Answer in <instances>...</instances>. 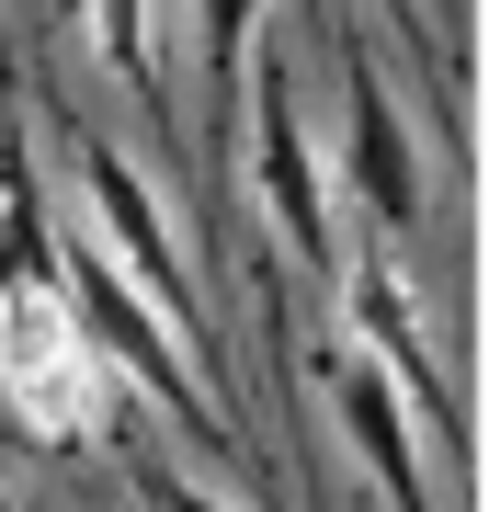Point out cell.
<instances>
[{
	"label": "cell",
	"instance_id": "cell-1",
	"mask_svg": "<svg viewBox=\"0 0 489 512\" xmlns=\"http://www.w3.org/2000/svg\"><path fill=\"white\" fill-rule=\"evenodd\" d=\"M57 126H69V114H57ZM69 171H80V251L114 262V274L148 296V319L182 342V365L217 387V376H228V342H217L205 274L182 262V239H171V217H160V194H148V171H137L103 126H69Z\"/></svg>",
	"mask_w": 489,
	"mask_h": 512
},
{
	"label": "cell",
	"instance_id": "cell-2",
	"mask_svg": "<svg viewBox=\"0 0 489 512\" xmlns=\"http://www.w3.org/2000/svg\"><path fill=\"white\" fill-rule=\"evenodd\" d=\"M0 421H12V444H46V456L114 444V421H126L103 353H91V330L69 308V285L0 296Z\"/></svg>",
	"mask_w": 489,
	"mask_h": 512
},
{
	"label": "cell",
	"instance_id": "cell-3",
	"mask_svg": "<svg viewBox=\"0 0 489 512\" xmlns=\"http://www.w3.org/2000/svg\"><path fill=\"white\" fill-rule=\"evenodd\" d=\"M239 92H251V126L228 137V183L251 171V205L273 217V239H285V262H308V274H342V217H330V183H319V137L308 114H296V69L285 46L251 35V57H239Z\"/></svg>",
	"mask_w": 489,
	"mask_h": 512
},
{
	"label": "cell",
	"instance_id": "cell-4",
	"mask_svg": "<svg viewBox=\"0 0 489 512\" xmlns=\"http://www.w3.org/2000/svg\"><path fill=\"white\" fill-rule=\"evenodd\" d=\"M319 35H330V57H342V194H353V217L376 228V239H410L421 217H433L421 126L399 114V92H387L376 46H364V23L342 12V0H319Z\"/></svg>",
	"mask_w": 489,
	"mask_h": 512
},
{
	"label": "cell",
	"instance_id": "cell-5",
	"mask_svg": "<svg viewBox=\"0 0 489 512\" xmlns=\"http://www.w3.org/2000/svg\"><path fill=\"white\" fill-rule=\"evenodd\" d=\"M69 308H80V330H91V353H103V376L148 387V399H160V421H171L182 444H205V456H228V467H239V421L217 410V387L182 365V342L148 319V296L114 274V262H91L80 239H69Z\"/></svg>",
	"mask_w": 489,
	"mask_h": 512
},
{
	"label": "cell",
	"instance_id": "cell-6",
	"mask_svg": "<svg viewBox=\"0 0 489 512\" xmlns=\"http://www.w3.org/2000/svg\"><path fill=\"white\" fill-rule=\"evenodd\" d=\"M319 387H330V421L353 433V456L376 467L387 512H433V467H421V421H410V399L364 365L353 342H319Z\"/></svg>",
	"mask_w": 489,
	"mask_h": 512
},
{
	"label": "cell",
	"instance_id": "cell-7",
	"mask_svg": "<svg viewBox=\"0 0 489 512\" xmlns=\"http://www.w3.org/2000/svg\"><path fill=\"white\" fill-rule=\"evenodd\" d=\"M69 285V239H57V205L35 183V137L0 103V296H46Z\"/></svg>",
	"mask_w": 489,
	"mask_h": 512
},
{
	"label": "cell",
	"instance_id": "cell-8",
	"mask_svg": "<svg viewBox=\"0 0 489 512\" xmlns=\"http://www.w3.org/2000/svg\"><path fill=\"white\" fill-rule=\"evenodd\" d=\"M262 35V0H194V46H205V80H217V171H228V137H239V57Z\"/></svg>",
	"mask_w": 489,
	"mask_h": 512
},
{
	"label": "cell",
	"instance_id": "cell-9",
	"mask_svg": "<svg viewBox=\"0 0 489 512\" xmlns=\"http://www.w3.org/2000/svg\"><path fill=\"white\" fill-rule=\"evenodd\" d=\"M126 478H137V501H148V512H239V501L205 490V478H182L171 456H148V444H126Z\"/></svg>",
	"mask_w": 489,
	"mask_h": 512
},
{
	"label": "cell",
	"instance_id": "cell-10",
	"mask_svg": "<svg viewBox=\"0 0 489 512\" xmlns=\"http://www.w3.org/2000/svg\"><path fill=\"white\" fill-rule=\"evenodd\" d=\"M376 12H387V23H399V35H410V46H421V35H433V12H421V0H376ZM433 46H444V35H433ZM444 69H455V57H444ZM455 92H467V69H455Z\"/></svg>",
	"mask_w": 489,
	"mask_h": 512
},
{
	"label": "cell",
	"instance_id": "cell-11",
	"mask_svg": "<svg viewBox=\"0 0 489 512\" xmlns=\"http://www.w3.org/2000/svg\"><path fill=\"white\" fill-rule=\"evenodd\" d=\"M0 433H12V421H0Z\"/></svg>",
	"mask_w": 489,
	"mask_h": 512
},
{
	"label": "cell",
	"instance_id": "cell-12",
	"mask_svg": "<svg viewBox=\"0 0 489 512\" xmlns=\"http://www.w3.org/2000/svg\"><path fill=\"white\" fill-rule=\"evenodd\" d=\"M0 512H12V501H0Z\"/></svg>",
	"mask_w": 489,
	"mask_h": 512
}]
</instances>
